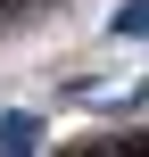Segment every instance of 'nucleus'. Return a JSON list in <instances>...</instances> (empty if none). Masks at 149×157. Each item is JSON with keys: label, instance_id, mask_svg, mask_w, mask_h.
I'll use <instances>...</instances> for the list:
<instances>
[{"label": "nucleus", "instance_id": "1", "mask_svg": "<svg viewBox=\"0 0 149 157\" xmlns=\"http://www.w3.org/2000/svg\"><path fill=\"white\" fill-rule=\"evenodd\" d=\"M33 149H41V116L8 108V116H0V157H33Z\"/></svg>", "mask_w": 149, "mask_h": 157}, {"label": "nucleus", "instance_id": "2", "mask_svg": "<svg viewBox=\"0 0 149 157\" xmlns=\"http://www.w3.org/2000/svg\"><path fill=\"white\" fill-rule=\"evenodd\" d=\"M116 33H133V41H141V33H149V0H124V8H116Z\"/></svg>", "mask_w": 149, "mask_h": 157}, {"label": "nucleus", "instance_id": "3", "mask_svg": "<svg viewBox=\"0 0 149 157\" xmlns=\"http://www.w3.org/2000/svg\"><path fill=\"white\" fill-rule=\"evenodd\" d=\"M141 91H149V83H141Z\"/></svg>", "mask_w": 149, "mask_h": 157}]
</instances>
